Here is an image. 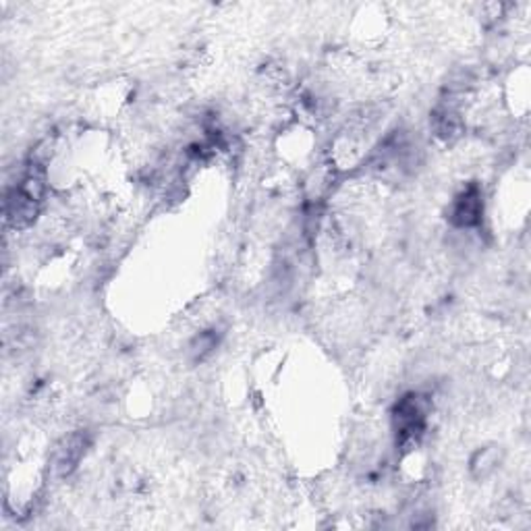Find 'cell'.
Masks as SVG:
<instances>
[{"label": "cell", "mask_w": 531, "mask_h": 531, "mask_svg": "<svg viewBox=\"0 0 531 531\" xmlns=\"http://www.w3.org/2000/svg\"><path fill=\"white\" fill-rule=\"evenodd\" d=\"M424 421L426 409L421 398L418 395L401 398V403H398L395 409V430L398 436V442H401L403 447L416 445L421 432H424Z\"/></svg>", "instance_id": "obj_1"}, {"label": "cell", "mask_w": 531, "mask_h": 531, "mask_svg": "<svg viewBox=\"0 0 531 531\" xmlns=\"http://www.w3.org/2000/svg\"><path fill=\"white\" fill-rule=\"evenodd\" d=\"M40 212V200L17 185L5 198V221L13 229H27Z\"/></svg>", "instance_id": "obj_2"}, {"label": "cell", "mask_w": 531, "mask_h": 531, "mask_svg": "<svg viewBox=\"0 0 531 531\" xmlns=\"http://www.w3.org/2000/svg\"><path fill=\"white\" fill-rule=\"evenodd\" d=\"M484 212V202H482V192L479 187L471 185L465 189L463 193L457 195L453 202V208H450V222L459 229H471L479 224Z\"/></svg>", "instance_id": "obj_3"}, {"label": "cell", "mask_w": 531, "mask_h": 531, "mask_svg": "<svg viewBox=\"0 0 531 531\" xmlns=\"http://www.w3.org/2000/svg\"><path fill=\"white\" fill-rule=\"evenodd\" d=\"M85 445H87V440L84 434H69L67 438H63L61 442H58L54 457H53V467L56 471V476L64 477L75 471V467L85 453Z\"/></svg>", "instance_id": "obj_4"}, {"label": "cell", "mask_w": 531, "mask_h": 531, "mask_svg": "<svg viewBox=\"0 0 531 531\" xmlns=\"http://www.w3.org/2000/svg\"><path fill=\"white\" fill-rule=\"evenodd\" d=\"M434 135L442 142H455L461 135V119L453 106H440L432 114Z\"/></svg>", "instance_id": "obj_5"}, {"label": "cell", "mask_w": 531, "mask_h": 531, "mask_svg": "<svg viewBox=\"0 0 531 531\" xmlns=\"http://www.w3.org/2000/svg\"><path fill=\"white\" fill-rule=\"evenodd\" d=\"M498 465V455L494 448H482L477 450L474 461H471V471H474L476 477H486L490 476Z\"/></svg>", "instance_id": "obj_6"}, {"label": "cell", "mask_w": 531, "mask_h": 531, "mask_svg": "<svg viewBox=\"0 0 531 531\" xmlns=\"http://www.w3.org/2000/svg\"><path fill=\"white\" fill-rule=\"evenodd\" d=\"M212 349H216L214 334L203 332V334H200L198 339L192 340V345H189V353H192V358L195 361H202V359H206L210 353H212Z\"/></svg>", "instance_id": "obj_7"}]
</instances>
